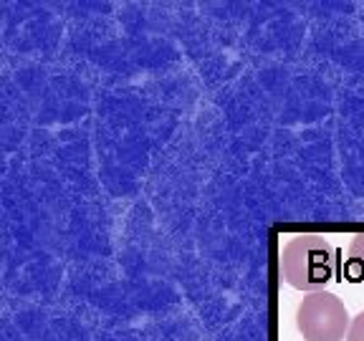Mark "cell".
<instances>
[{
	"label": "cell",
	"instance_id": "4",
	"mask_svg": "<svg viewBox=\"0 0 364 341\" xmlns=\"http://www.w3.org/2000/svg\"><path fill=\"white\" fill-rule=\"evenodd\" d=\"M347 341H364V311H359L352 318V326H349Z\"/></svg>",
	"mask_w": 364,
	"mask_h": 341
},
{
	"label": "cell",
	"instance_id": "2",
	"mask_svg": "<svg viewBox=\"0 0 364 341\" xmlns=\"http://www.w3.org/2000/svg\"><path fill=\"white\" fill-rule=\"evenodd\" d=\"M296 326L306 341H344L352 318L339 296L329 291L309 293L296 308Z\"/></svg>",
	"mask_w": 364,
	"mask_h": 341
},
{
	"label": "cell",
	"instance_id": "3",
	"mask_svg": "<svg viewBox=\"0 0 364 341\" xmlns=\"http://www.w3.org/2000/svg\"><path fill=\"white\" fill-rule=\"evenodd\" d=\"M344 273L354 283H364V233L354 235L352 245H349L347 263H344Z\"/></svg>",
	"mask_w": 364,
	"mask_h": 341
},
{
	"label": "cell",
	"instance_id": "1",
	"mask_svg": "<svg viewBox=\"0 0 364 341\" xmlns=\"http://www.w3.org/2000/svg\"><path fill=\"white\" fill-rule=\"evenodd\" d=\"M339 271V253L336 248L316 233L294 235L281 253V273L284 281L296 291H324Z\"/></svg>",
	"mask_w": 364,
	"mask_h": 341
}]
</instances>
